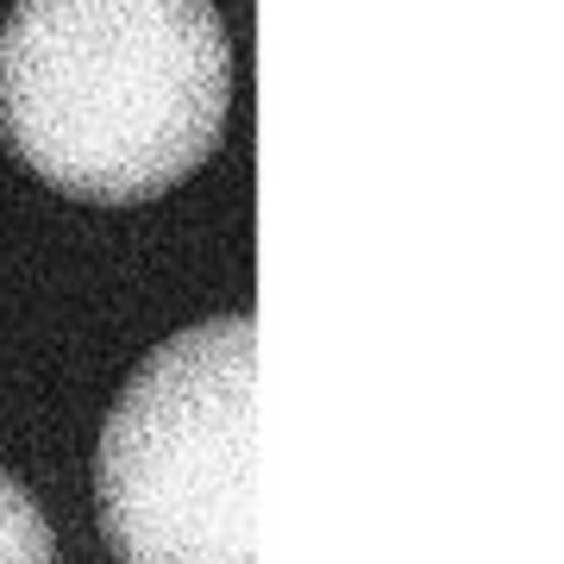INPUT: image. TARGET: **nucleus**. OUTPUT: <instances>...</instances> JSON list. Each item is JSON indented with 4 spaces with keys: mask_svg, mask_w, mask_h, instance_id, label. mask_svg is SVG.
I'll return each instance as SVG.
<instances>
[{
    "mask_svg": "<svg viewBox=\"0 0 564 564\" xmlns=\"http://www.w3.org/2000/svg\"><path fill=\"white\" fill-rule=\"evenodd\" d=\"M0 564H57V540L32 489L0 464Z\"/></svg>",
    "mask_w": 564,
    "mask_h": 564,
    "instance_id": "nucleus-3",
    "label": "nucleus"
},
{
    "mask_svg": "<svg viewBox=\"0 0 564 564\" xmlns=\"http://www.w3.org/2000/svg\"><path fill=\"white\" fill-rule=\"evenodd\" d=\"M251 314L151 345L95 445V521L113 564H251Z\"/></svg>",
    "mask_w": 564,
    "mask_h": 564,
    "instance_id": "nucleus-2",
    "label": "nucleus"
},
{
    "mask_svg": "<svg viewBox=\"0 0 564 564\" xmlns=\"http://www.w3.org/2000/svg\"><path fill=\"white\" fill-rule=\"evenodd\" d=\"M232 39L214 0H13L0 139L69 202L139 207L226 139Z\"/></svg>",
    "mask_w": 564,
    "mask_h": 564,
    "instance_id": "nucleus-1",
    "label": "nucleus"
}]
</instances>
